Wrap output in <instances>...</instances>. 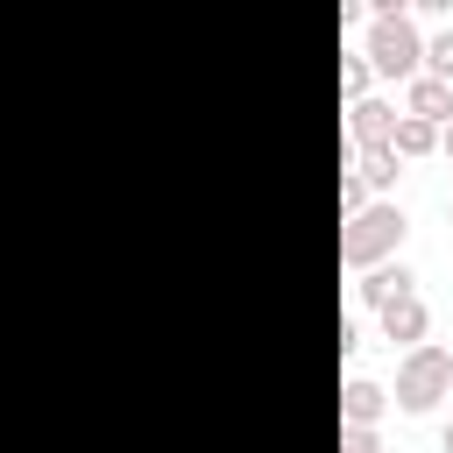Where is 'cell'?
I'll list each match as a JSON object with an SVG mask.
<instances>
[{
  "label": "cell",
  "mask_w": 453,
  "mask_h": 453,
  "mask_svg": "<svg viewBox=\"0 0 453 453\" xmlns=\"http://www.w3.org/2000/svg\"><path fill=\"white\" fill-rule=\"evenodd\" d=\"M425 57H432V71H439V78H446V85H453V28H446V35H439V42H432V50H425Z\"/></svg>",
  "instance_id": "obj_11"
},
{
  "label": "cell",
  "mask_w": 453,
  "mask_h": 453,
  "mask_svg": "<svg viewBox=\"0 0 453 453\" xmlns=\"http://www.w3.org/2000/svg\"><path fill=\"white\" fill-rule=\"evenodd\" d=\"M354 134H361L368 149H382V134H389V106H382V99H361V106H354Z\"/></svg>",
  "instance_id": "obj_8"
},
{
  "label": "cell",
  "mask_w": 453,
  "mask_h": 453,
  "mask_svg": "<svg viewBox=\"0 0 453 453\" xmlns=\"http://www.w3.org/2000/svg\"><path fill=\"white\" fill-rule=\"evenodd\" d=\"M446 382H453V354H446V347H418V354L396 368V403H403V411H432V403L446 396Z\"/></svg>",
  "instance_id": "obj_2"
},
{
  "label": "cell",
  "mask_w": 453,
  "mask_h": 453,
  "mask_svg": "<svg viewBox=\"0 0 453 453\" xmlns=\"http://www.w3.org/2000/svg\"><path fill=\"white\" fill-rule=\"evenodd\" d=\"M411 297V269L396 262V269H375L368 283H361V304H375V311H389V304H403Z\"/></svg>",
  "instance_id": "obj_5"
},
{
  "label": "cell",
  "mask_w": 453,
  "mask_h": 453,
  "mask_svg": "<svg viewBox=\"0 0 453 453\" xmlns=\"http://www.w3.org/2000/svg\"><path fill=\"white\" fill-rule=\"evenodd\" d=\"M403 241V212L396 205H361L354 219H347V234H340V262H375V255H389Z\"/></svg>",
  "instance_id": "obj_1"
},
{
  "label": "cell",
  "mask_w": 453,
  "mask_h": 453,
  "mask_svg": "<svg viewBox=\"0 0 453 453\" xmlns=\"http://www.w3.org/2000/svg\"><path fill=\"white\" fill-rule=\"evenodd\" d=\"M432 142H439V134H432V120H411V113H403V120H389V134H382V149H389V156H425Z\"/></svg>",
  "instance_id": "obj_6"
},
{
  "label": "cell",
  "mask_w": 453,
  "mask_h": 453,
  "mask_svg": "<svg viewBox=\"0 0 453 453\" xmlns=\"http://www.w3.org/2000/svg\"><path fill=\"white\" fill-rule=\"evenodd\" d=\"M411 120H453V85L446 78H411Z\"/></svg>",
  "instance_id": "obj_4"
},
{
  "label": "cell",
  "mask_w": 453,
  "mask_h": 453,
  "mask_svg": "<svg viewBox=\"0 0 453 453\" xmlns=\"http://www.w3.org/2000/svg\"><path fill=\"white\" fill-rule=\"evenodd\" d=\"M439 446H446V453H453V425H446V439H439Z\"/></svg>",
  "instance_id": "obj_14"
},
{
  "label": "cell",
  "mask_w": 453,
  "mask_h": 453,
  "mask_svg": "<svg viewBox=\"0 0 453 453\" xmlns=\"http://www.w3.org/2000/svg\"><path fill=\"white\" fill-rule=\"evenodd\" d=\"M382 411V389L375 382H347V425H368Z\"/></svg>",
  "instance_id": "obj_9"
},
{
  "label": "cell",
  "mask_w": 453,
  "mask_h": 453,
  "mask_svg": "<svg viewBox=\"0 0 453 453\" xmlns=\"http://www.w3.org/2000/svg\"><path fill=\"white\" fill-rule=\"evenodd\" d=\"M361 78H368V64H361V57H347V64H340V85H347V92H361Z\"/></svg>",
  "instance_id": "obj_13"
},
{
  "label": "cell",
  "mask_w": 453,
  "mask_h": 453,
  "mask_svg": "<svg viewBox=\"0 0 453 453\" xmlns=\"http://www.w3.org/2000/svg\"><path fill=\"white\" fill-rule=\"evenodd\" d=\"M418 57H425L418 28H411L403 14H382V21H375V35H368V64H375V71H389V78H411V71H418Z\"/></svg>",
  "instance_id": "obj_3"
},
{
  "label": "cell",
  "mask_w": 453,
  "mask_h": 453,
  "mask_svg": "<svg viewBox=\"0 0 453 453\" xmlns=\"http://www.w3.org/2000/svg\"><path fill=\"white\" fill-rule=\"evenodd\" d=\"M446 212H453V205H446Z\"/></svg>",
  "instance_id": "obj_16"
},
{
  "label": "cell",
  "mask_w": 453,
  "mask_h": 453,
  "mask_svg": "<svg viewBox=\"0 0 453 453\" xmlns=\"http://www.w3.org/2000/svg\"><path fill=\"white\" fill-rule=\"evenodd\" d=\"M382 333H389V340H425V304H418V297L389 304V311H382Z\"/></svg>",
  "instance_id": "obj_7"
},
{
  "label": "cell",
  "mask_w": 453,
  "mask_h": 453,
  "mask_svg": "<svg viewBox=\"0 0 453 453\" xmlns=\"http://www.w3.org/2000/svg\"><path fill=\"white\" fill-rule=\"evenodd\" d=\"M446 156H453V127H446Z\"/></svg>",
  "instance_id": "obj_15"
},
{
  "label": "cell",
  "mask_w": 453,
  "mask_h": 453,
  "mask_svg": "<svg viewBox=\"0 0 453 453\" xmlns=\"http://www.w3.org/2000/svg\"><path fill=\"white\" fill-rule=\"evenodd\" d=\"M340 453H375V432H368V425H347V432H340Z\"/></svg>",
  "instance_id": "obj_12"
},
{
  "label": "cell",
  "mask_w": 453,
  "mask_h": 453,
  "mask_svg": "<svg viewBox=\"0 0 453 453\" xmlns=\"http://www.w3.org/2000/svg\"><path fill=\"white\" fill-rule=\"evenodd\" d=\"M396 177V156L389 149H368V163H361V184H389Z\"/></svg>",
  "instance_id": "obj_10"
}]
</instances>
